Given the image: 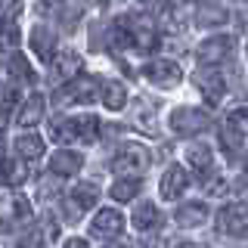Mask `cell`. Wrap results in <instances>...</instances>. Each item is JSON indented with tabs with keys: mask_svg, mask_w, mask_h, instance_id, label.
<instances>
[{
	"mask_svg": "<svg viewBox=\"0 0 248 248\" xmlns=\"http://www.w3.org/2000/svg\"><path fill=\"white\" fill-rule=\"evenodd\" d=\"M149 165H152V155L143 143H124L112 158V170L121 177H140L149 170Z\"/></svg>",
	"mask_w": 248,
	"mask_h": 248,
	"instance_id": "obj_1",
	"label": "cell"
},
{
	"mask_svg": "<svg viewBox=\"0 0 248 248\" xmlns=\"http://www.w3.org/2000/svg\"><path fill=\"white\" fill-rule=\"evenodd\" d=\"M208 124H211V112L202 106H180L170 112V130L177 137H196L208 130Z\"/></svg>",
	"mask_w": 248,
	"mask_h": 248,
	"instance_id": "obj_2",
	"label": "cell"
},
{
	"mask_svg": "<svg viewBox=\"0 0 248 248\" xmlns=\"http://www.w3.org/2000/svg\"><path fill=\"white\" fill-rule=\"evenodd\" d=\"M232 50H236V41H232L230 34H211L199 44L196 59H199V65L214 68V65H220V62H227L232 56Z\"/></svg>",
	"mask_w": 248,
	"mask_h": 248,
	"instance_id": "obj_3",
	"label": "cell"
},
{
	"mask_svg": "<svg viewBox=\"0 0 248 248\" xmlns=\"http://www.w3.org/2000/svg\"><path fill=\"white\" fill-rule=\"evenodd\" d=\"M143 78L152 84V87H161V90H170L183 81V72L174 59H152L143 65Z\"/></svg>",
	"mask_w": 248,
	"mask_h": 248,
	"instance_id": "obj_4",
	"label": "cell"
},
{
	"mask_svg": "<svg viewBox=\"0 0 248 248\" xmlns=\"http://www.w3.org/2000/svg\"><path fill=\"white\" fill-rule=\"evenodd\" d=\"M220 143H223V149H227L230 155H236V158L242 155V149H245V112L242 108H236V112L223 121Z\"/></svg>",
	"mask_w": 248,
	"mask_h": 248,
	"instance_id": "obj_5",
	"label": "cell"
},
{
	"mask_svg": "<svg viewBox=\"0 0 248 248\" xmlns=\"http://www.w3.org/2000/svg\"><path fill=\"white\" fill-rule=\"evenodd\" d=\"M245 227H248V211H245L242 202H232V205L220 208V214H217V230H220V232L242 239L245 236Z\"/></svg>",
	"mask_w": 248,
	"mask_h": 248,
	"instance_id": "obj_6",
	"label": "cell"
},
{
	"mask_svg": "<svg viewBox=\"0 0 248 248\" xmlns=\"http://www.w3.org/2000/svg\"><path fill=\"white\" fill-rule=\"evenodd\" d=\"M75 75H81V56H78L75 50L53 53V59H50V81L53 84H68Z\"/></svg>",
	"mask_w": 248,
	"mask_h": 248,
	"instance_id": "obj_7",
	"label": "cell"
},
{
	"mask_svg": "<svg viewBox=\"0 0 248 248\" xmlns=\"http://www.w3.org/2000/svg\"><path fill=\"white\" fill-rule=\"evenodd\" d=\"M196 87H199V93L205 96V103L208 106H217L223 99V93H227V78H223L220 72H199V78H196Z\"/></svg>",
	"mask_w": 248,
	"mask_h": 248,
	"instance_id": "obj_8",
	"label": "cell"
},
{
	"mask_svg": "<svg viewBox=\"0 0 248 248\" xmlns=\"http://www.w3.org/2000/svg\"><path fill=\"white\" fill-rule=\"evenodd\" d=\"M121 230H124V217L118 211H112V208H103L90 223V232L96 239H118Z\"/></svg>",
	"mask_w": 248,
	"mask_h": 248,
	"instance_id": "obj_9",
	"label": "cell"
},
{
	"mask_svg": "<svg viewBox=\"0 0 248 248\" xmlns=\"http://www.w3.org/2000/svg\"><path fill=\"white\" fill-rule=\"evenodd\" d=\"M96 93H99V81H96V78L75 75L72 81H68L65 96H62V99H68V103H93V99H96Z\"/></svg>",
	"mask_w": 248,
	"mask_h": 248,
	"instance_id": "obj_10",
	"label": "cell"
},
{
	"mask_svg": "<svg viewBox=\"0 0 248 248\" xmlns=\"http://www.w3.org/2000/svg\"><path fill=\"white\" fill-rule=\"evenodd\" d=\"M28 44H31V50H34V56L41 62H50L53 53H56V34H53V28H46V25H34V28H31Z\"/></svg>",
	"mask_w": 248,
	"mask_h": 248,
	"instance_id": "obj_11",
	"label": "cell"
},
{
	"mask_svg": "<svg viewBox=\"0 0 248 248\" xmlns=\"http://www.w3.org/2000/svg\"><path fill=\"white\" fill-rule=\"evenodd\" d=\"M44 112H46V99L41 96V93H31L28 99H22L19 112H16V124L28 130V127H34V124L44 118Z\"/></svg>",
	"mask_w": 248,
	"mask_h": 248,
	"instance_id": "obj_12",
	"label": "cell"
},
{
	"mask_svg": "<svg viewBox=\"0 0 248 248\" xmlns=\"http://www.w3.org/2000/svg\"><path fill=\"white\" fill-rule=\"evenodd\" d=\"M186 186H189V174L180 165H170L165 170V177H161V199H168V202L180 199L186 192Z\"/></svg>",
	"mask_w": 248,
	"mask_h": 248,
	"instance_id": "obj_13",
	"label": "cell"
},
{
	"mask_svg": "<svg viewBox=\"0 0 248 248\" xmlns=\"http://www.w3.org/2000/svg\"><path fill=\"white\" fill-rule=\"evenodd\" d=\"M81 165H84L81 152L59 149V152H53V158H50V174H56V177H75L78 170H81Z\"/></svg>",
	"mask_w": 248,
	"mask_h": 248,
	"instance_id": "obj_14",
	"label": "cell"
},
{
	"mask_svg": "<svg viewBox=\"0 0 248 248\" xmlns=\"http://www.w3.org/2000/svg\"><path fill=\"white\" fill-rule=\"evenodd\" d=\"M99 99H103V106L108 108V112H121L124 106H127V87H124L121 81H103L99 84V93H96Z\"/></svg>",
	"mask_w": 248,
	"mask_h": 248,
	"instance_id": "obj_15",
	"label": "cell"
},
{
	"mask_svg": "<svg viewBox=\"0 0 248 248\" xmlns=\"http://www.w3.org/2000/svg\"><path fill=\"white\" fill-rule=\"evenodd\" d=\"M16 155H19L22 161H37L44 155V140L34 134V130H22L19 137H16Z\"/></svg>",
	"mask_w": 248,
	"mask_h": 248,
	"instance_id": "obj_16",
	"label": "cell"
},
{
	"mask_svg": "<svg viewBox=\"0 0 248 248\" xmlns=\"http://www.w3.org/2000/svg\"><path fill=\"white\" fill-rule=\"evenodd\" d=\"M3 220L10 223V227H31L34 214H31L28 199H25V196H16V199H10V205H6V211H3Z\"/></svg>",
	"mask_w": 248,
	"mask_h": 248,
	"instance_id": "obj_17",
	"label": "cell"
},
{
	"mask_svg": "<svg viewBox=\"0 0 248 248\" xmlns=\"http://www.w3.org/2000/svg\"><path fill=\"white\" fill-rule=\"evenodd\" d=\"M31 177V170H28V161H22V158H0V180H3L6 186H22Z\"/></svg>",
	"mask_w": 248,
	"mask_h": 248,
	"instance_id": "obj_18",
	"label": "cell"
},
{
	"mask_svg": "<svg viewBox=\"0 0 248 248\" xmlns=\"http://www.w3.org/2000/svg\"><path fill=\"white\" fill-rule=\"evenodd\" d=\"M205 217H208L205 202H183V205L177 208L174 220H177V227H202Z\"/></svg>",
	"mask_w": 248,
	"mask_h": 248,
	"instance_id": "obj_19",
	"label": "cell"
},
{
	"mask_svg": "<svg viewBox=\"0 0 248 248\" xmlns=\"http://www.w3.org/2000/svg\"><path fill=\"white\" fill-rule=\"evenodd\" d=\"M72 134H75L78 143H96L99 118H96V115H75V118H72Z\"/></svg>",
	"mask_w": 248,
	"mask_h": 248,
	"instance_id": "obj_20",
	"label": "cell"
},
{
	"mask_svg": "<svg viewBox=\"0 0 248 248\" xmlns=\"http://www.w3.org/2000/svg\"><path fill=\"white\" fill-rule=\"evenodd\" d=\"M158 223H161V214H158V208H155L152 202H140V205L134 208V227L140 232L158 230Z\"/></svg>",
	"mask_w": 248,
	"mask_h": 248,
	"instance_id": "obj_21",
	"label": "cell"
},
{
	"mask_svg": "<svg viewBox=\"0 0 248 248\" xmlns=\"http://www.w3.org/2000/svg\"><path fill=\"white\" fill-rule=\"evenodd\" d=\"M186 161H189V168L196 170V174H208V170L214 168V155L205 143H192L189 149H186Z\"/></svg>",
	"mask_w": 248,
	"mask_h": 248,
	"instance_id": "obj_22",
	"label": "cell"
},
{
	"mask_svg": "<svg viewBox=\"0 0 248 248\" xmlns=\"http://www.w3.org/2000/svg\"><path fill=\"white\" fill-rule=\"evenodd\" d=\"M59 239V223L53 217H41V220L31 227V242L34 245H53Z\"/></svg>",
	"mask_w": 248,
	"mask_h": 248,
	"instance_id": "obj_23",
	"label": "cell"
},
{
	"mask_svg": "<svg viewBox=\"0 0 248 248\" xmlns=\"http://www.w3.org/2000/svg\"><path fill=\"white\" fill-rule=\"evenodd\" d=\"M96 199H99V189L93 183H78L75 189H72V196H68V202H72V205L78 208V211H87V208H93L96 205Z\"/></svg>",
	"mask_w": 248,
	"mask_h": 248,
	"instance_id": "obj_24",
	"label": "cell"
},
{
	"mask_svg": "<svg viewBox=\"0 0 248 248\" xmlns=\"http://www.w3.org/2000/svg\"><path fill=\"white\" fill-rule=\"evenodd\" d=\"M202 192H205L208 199H227L230 196V177L227 174H208Z\"/></svg>",
	"mask_w": 248,
	"mask_h": 248,
	"instance_id": "obj_25",
	"label": "cell"
},
{
	"mask_svg": "<svg viewBox=\"0 0 248 248\" xmlns=\"http://www.w3.org/2000/svg\"><path fill=\"white\" fill-rule=\"evenodd\" d=\"M6 68H10V75L16 81H34V68L28 65V59L22 56V53H13V56L6 59Z\"/></svg>",
	"mask_w": 248,
	"mask_h": 248,
	"instance_id": "obj_26",
	"label": "cell"
},
{
	"mask_svg": "<svg viewBox=\"0 0 248 248\" xmlns=\"http://www.w3.org/2000/svg\"><path fill=\"white\" fill-rule=\"evenodd\" d=\"M137 196H140V180H137V177H130V180H118L112 186V199L115 202H130Z\"/></svg>",
	"mask_w": 248,
	"mask_h": 248,
	"instance_id": "obj_27",
	"label": "cell"
},
{
	"mask_svg": "<svg viewBox=\"0 0 248 248\" xmlns=\"http://www.w3.org/2000/svg\"><path fill=\"white\" fill-rule=\"evenodd\" d=\"M50 140H53V143H75L72 118H56V121H50Z\"/></svg>",
	"mask_w": 248,
	"mask_h": 248,
	"instance_id": "obj_28",
	"label": "cell"
},
{
	"mask_svg": "<svg viewBox=\"0 0 248 248\" xmlns=\"http://www.w3.org/2000/svg\"><path fill=\"white\" fill-rule=\"evenodd\" d=\"M22 41V31L16 28V22H3L0 25V46H6V50H16Z\"/></svg>",
	"mask_w": 248,
	"mask_h": 248,
	"instance_id": "obj_29",
	"label": "cell"
},
{
	"mask_svg": "<svg viewBox=\"0 0 248 248\" xmlns=\"http://www.w3.org/2000/svg\"><path fill=\"white\" fill-rule=\"evenodd\" d=\"M220 22H227V10H220V6H202L199 10V25H220Z\"/></svg>",
	"mask_w": 248,
	"mask_h": 248,
	"instance_id": "obj_30",
	"label": "cell"
},
{
	"mask_svg": "<svg viewBox=\"0 0 248 248\" xmlns=\"http://www.w3.org/2000/svg\"><path fill=\"white\" fill-rule=\"evenodd\" d=\"M25 0H0V22H16L22 16Z\"/></svg>",
	"mask_w": 248,
	"mask_h": 248,
	"instance_id": "obj_31",
	"label": "cell"
},
{
	"mask_svg": "<svg viewBox=\"0 0 248 248\" xmlns=\"http://www.w3.org/2000/svg\"><path fill=\"white\" fill-rule=\"evenodd\" d=\"M152 121H155V108H149V103H137V124L143 130H152Z\"/></svg>",
	"mask_w": 248,
	"mask_h": 248,
	"instance_id": "obj_32",
	"label": "cell"
},
{
	"mask_svg": "<svg viewBox=\"0 0 248 248\" xmlns=\"http://www.w3.org/2000/svg\"><path fill=\"white\" fill-rule=\"evenodd\" d=\"M59 186H62V177L50 174L46 180L41 183V199H50V196H59Z\"/></svg>",
	"mask_w": 248,
	"mask_h": 248,
	"instance_id": "obj_33",
	"label": "cell"
},
{
	"mask_svg": "<svg viewBox=\"0 0 248 248\" xmlns=\"http://www.w3.org/2000/svg\"><path fill=\"white\" fill-rule=\"evenodd\" d=\"M65 248H90V245H87V239H78L75 236V239H68V242H65Z\"/></svg>",
	"mask_w": 248,
	"mask_h": 248,
	"instance_id": "obj_34",
	"label": "cell"
},
{
	"mask_svg": "<svg viewBox=\"0 0 248 248\" xmlns=\"http://www.w3.org/2000/svg\"><path fill=\"white\" fill-rule=\"evenodd\" d=\"M106 248H127V245H124V242H108Z\"/></svg>",
	"mask_w": 248,
	"mask_h": 248,
	"instance_id": "obj_35",
	"label": "cell"
},
{
	"mask_svg": "<svg viewBox=\"0 0 248 248\" xmlns=\"http://www.w3.org/2000/svg\"><path fill=\"white\" fill-rule=\"evenodd\" d=\"M3 127H6V118H3V115H0V137H3Z\"/></svg>",
	"mask_w": 248,
	"mask_h": 248,
	"instance_id": "obj_36",
	"label": "cell"
},
{
	"mask_svg": "<svg viewBox=\"0 0 248 248\" xmlns=\"http://www.w3.org/2000/svg\"><path fill=\"white\" fill-rule=\"evenodd\" d=\"M16 248H28V245H25V242H22V245H16Z\"/></svg>",
	"mask_w": 248,
	"mask_h": 248,
	"instance_id": "obj_37",
	"label": "cell"
},
{
	"mask_svg": "<svg viewBox=\"0 0 248 248\" xmlns=\"http://www.w3.org/2000/svg\"><path fill=\"white\" fill-rule=\"evenodd\" d=\"M146 248H152V245H146ZM155 248H158V245H155Z\"/></svg>",
	"mask_w": 248,
	"mask_h": 248,
	"instance_id": "obj_38",
	"label": "cell"
},
{
	"mask_svg": "<svg viewBox=\"0 0 248 248\" xmlns=\"http://www.w3.org/2000/svg\"><path fill=\"white\" fill-rule=\"evenodd\" d=\"M140 3H143V0H140Z\"/></svg>",
	"mask_w": 248,
	"mask_h": 248,
	"instance_id": "obj_39",
	"label": "cell"
}]
</instances>
